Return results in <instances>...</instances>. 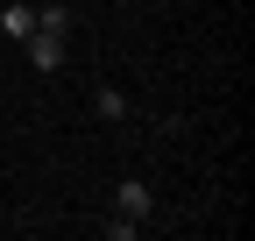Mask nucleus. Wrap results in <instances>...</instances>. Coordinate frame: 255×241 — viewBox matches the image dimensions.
<instances>
[{
	"label": "nucleus",
	"mask_w": 255,
	"mask_h": 241,
	"mask_svg": "<svg viewBox=\"0 0 255 241\" xmlns=\"http://www.w3.org/2000/svg\"><path fill=\"white\" fill-rule=\"evenodd\" d=\"M114 213H121V220H135V227L156 213V192H149V177H121V192H114Z\"/></svg>",
	"instance_id": "nucleus-1"
},
{
	"label": "nucleus",
	"mask_w": 255,
	"mask_h": 241,
	"mask_svg": "<svg viewBox=\"0 0 255 241\" xmlns=\"http://www.w3.org/2000/svg\"><path fill=\"white\" fill-rule=\"evenodd\" d=\"M36 28H64V36H71V7H64V0H43V7H36Z\"/></svg>",
	"instance_id": "nucleus-5"
},
{
	"label": "nucleus",
	"mask_w": 255,
	"mask_h": 241,
	"mask_svg": "<svg viewBox=\"0 0 255 241\" xmlns=\"http://www.w3.org/2000/svg\"><path fill=\"white\" fill-rule=\"evenodd\" d=\"M28 28H36V7H28V0H14V7H0V36H7V43H21Z\"/></svg>",
	"instance_id": "nucleus-3"
},
{
	"label": "nucleus",
	"mask_w": 255,
	"mask_h": 241,
	"mask_svg": "<svg viewBox=\"0 0 255 241\" xmlns=\"http://www.w3.org/2000/svg\"><path fill=\"white\" fill-rule=\"evenodd\" d=\"M100 234H107V241H135V234H142V227H135V220H121V213H114V220H107V227H100Z\"/></svg>",
	"instance_id": "nucleus-6"
},
{
	"label": "nucleus",
	"mask_w": 255,
	"mask_h": 241,
	"mask_svg": "<svg viewBox=\"0 0 255 241\" xmlns=\"http://www.w3.org/2000/svg\"><path fill=\"white\" fill-rule=\"evenodd\" d=\"M92 114L100 120H128V100L114 93V85H100V93H92Z\"/></svg>",
	"instance_id": "nucleus-4"
},
{
	"label": "nucleus",
	"mask_w": 255,
	"mask_h": 241,
	"mask_svg": "<svg viewBox=\"0 0 255 241\" xmlns=\"http://www.w3.org/2000/svg\"><path fill=\"white\" fill-rule=\"evenodd\" d=\"M21 50H28V64H36V71H57V64H64V28H28Z\"/></svg>",
	"instance_id": "nucleus-2"
}]
</instances>
